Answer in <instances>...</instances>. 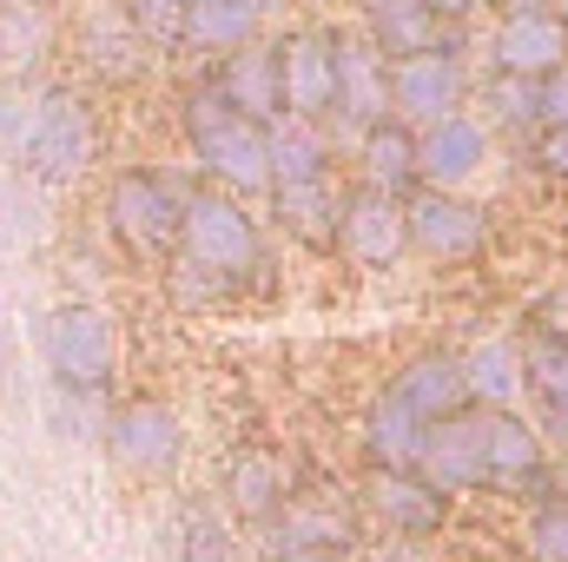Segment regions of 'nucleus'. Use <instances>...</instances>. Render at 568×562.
<instances>
[{
  "instance_id": "obj_1",
  "label": "nucleus",
  "mask_w": 568,
  "mask_h": 562,
  "mask_svg": "<svg viewBox=\"0 0 568 562\" xmlns=\"http://www.w3.org/2000/svg\"><path fill=\"white\" fill-rule=\"evenodd\" d=\"M185 133L192 152L205 159V172L232 192H265L272 185V159H265V120L239 113L219 87H199L185 100Z\"/></svg>"
},
{
  "instance_id": "obj_2",
  "label": "nucleus",
  "mask_w": 568,
  "mask_h": 562,
  "mask_svg": "<svg viewBox=\"0 0 568 562\" xmlns=\"http://www.w3.org/2000/svg\"><path fill=\"white\" fill-rule=\"evenodd\" d=\"M179 245H185L192 272H205V279H219V284H239L258 265V225H252V212H239V199H225V192L185 199V212H179Z\"/></svg>"
},
{
  "instance_id": "obj_3",
  "label": "nucleus",
  "mask_w": 568,
  "mask_h": 562,
  "mask_svg": "<svg viewBox=\"0 0 568 562\" xmlns=\"http://www.w3.org/2000/svg\"><path fill=\"white\" fill-rule=\"evenodd\" d=\"M100 152V127H93V107L80 93H40V113H33V133H27V172L47 179V185H67L93 165Z\"/></svg>"
},
{
  "instance_id": "obj_4",
  "label": "nucleus",
  "mask_w": 568,
  "mask_h": 562,
  "mask_svg": "<svg viewBox=\"0 0 568 562\" xmlns=\"http://www.w3.org/2000/svg\"><path fill=\"white\" fill-rule=\"evenodd\" d=\"M40 358L53 371V384L67 391H100L113 378V324L93 304H60L40 324Z\"/></svg>"
},
{
  "instance_id": "obj_5",
  "label": "nucleus",
  "mask_w": 568,
  "mask_h": 562,
  "mask_svg": "<svg viewBox=\"0 0 568 562\" xmlns=\"http://www.w3.org/2000/svg\"><path fill=\"white\" fill-rule=\"evenodd\" d=\"M404 232H410V245H417L424 259L456 265V259H476V252H483L489 219H483V205H469L456 185H424V192L404 205Z\"/></svg>"
},
{
  "instance_id": "obj_6",
  "label": "nucleus",
  "mask_w": 568,
  "mask_h": 562,
  "mask_svg": "<svg viewBox=\"0 0 568 562\" xmlns=\"http://www.w3.org/2000/svg\"><path fill=\"white\" fill-rule=\"evenodd\" d=\"M463 93H469V73H463L456 47H443V40L390 60V107H397L404 120H417V127L443 120V113H456Z\"/></svg>"
},
{
  "instance_id": "obj_7",
  "label": "nucleus",
  "mask_w": 568,
  "mask_h": 562,
  "mask_svg": "<svg viewBox=\"0 0 568 562\" xmlns=\"http://www.w3.org/2000/svg\"><path fill=\"white\" fill-rule=\"evenodd\" d=\"M331 93H337V40L324 27H297L278 40V100L284 113L304 120H331Z\"/></svg>"
},
{
  "instance_id": "obj_8",
  "label": "nucleus",
  "mask_w": 568,
  "mask_h": 562,
  "mask_svg": "<svg viewBox=\"0 0 568 562\" xmlns=\"http://www.w3.org/2000/svg\"><path fill=\"white\" fill-rule=\"evenodd\" d=\"M106 212H113V232H120L133 252H165V245L179 239L185 199H179L159 172H120L113 192H106Z\"/></svg>"
},
{
  "instance_id": "obj_9",
  "label": "nucleus",
  "mask_w": 568,
  "mask_h": 562,
  "mask_svg": "<svg viewBox=\"0 0 568 562\" xmlns=\"http://www.w3.org/2000/svg\"><path fill=\"white\" fill-rule=\"evenodd\" d=\"M489 60L496 73H516V80H542L568 60V13L562 7H523V13H503L496 40H489Z\"/></svg>"
},
{
  "instance_id": "obj_10",
  "label": "nucleus",
  "mask_w": 568,
  "mask_h": 562,
  "mask_svg": "<svg viewBox=\"0 0 568 562\" xmlns=\"http://www.w3.org/2000/svg\"><path fill=\"white\" fill-rule=\"evenodd\" d=\"M469 430H476V476L483 483L523 490V483L542 476V443H536V430L516 418L509 404H483L469 418Z\"/></svg>"
},
{
  "instance_id": "obj_11",
  "label": "nucleus",
  "mask_w": 568,
  "mask_h": 562,
  "mask_svg": "<svg viewBox=\"0 0 568 562\" xmlns=\"http://www.w3.org/2000/svg\"><path fill=\"white\" fill-rule=\"evenodd\" d=\"M331 113L344 127H377L390 120V53H377V40H337V93Z\"/></svg>"
},
{
  "instance_id": "obj_12",
  "label": "nucleus",
  "mask_w": 568,
  "mask_h": 562,
  "mask_svg": "<svg viewBox=\"0 0 568 562\" xmlns=\"http://www.w3.org/2000/svg\"><path fill=\"white\" fill-rule=\"evenodd\" d=\"M106 450H113V463H126V470H140V476H165L172 463H179V450H185V436H179V418L165 411V404H126V411H113L106 423Z\"/></svg>"
},
{
  "instance_id": "obj_13",
  "label": "nucleus",
  "mask_w": 568,
  "mask_h": 562,
  "mask_svg": "<svg viewBox=\"0 0 568 562\" xmlns=\"http://www.w3.org/2000/svg\"><path fill=\"white\" fill-rule=\"evenodd\" d=\"M337 239H344V252H351L357 265H397L404 245H410V232H404V199H397V192H377V185L351 192V199H344V219H337Z\"/></svg>"
},
{
  "instance_id": "obj_14",
  "label": "nucleus",
  "mask_w": 568,
  "mask_h": 562,
  "mask_svg": "<svg viewBox=\"0 0 568 562\" xmlns=\"http://www.w3.org/2000/svg\"><path fill=\"white\" fill-rule=\"evenodd\" d=\"M483 165V127L463 113H443L417 133V179L424 185H463Z\"/></svg>"
},
{
  "instance_id": "obj_15",
  "label": "nucleus",
  "mask_w": 568,
  "mask_h": 562,
  "mask_svg": "<svg viewBox=\"0 0 568 562\" xmlns=\"http://www.w3.org/2000/svg\"><path fill=\"white\" fill-rule=\"evenodd\" d=\"M410 470H417L424 483H436L443 496L483 483V476H476V430H469V411L424 423V443H417V463H410Z\"/></svg>"
},
{
  "instance_id": "obj_16",
  "label": "nucleus",
  "mask_w": 568,
  "mask_h": 562,
  "mask_svg": "<svg viewBox=\"0 0 568 562\" xmlns=\"http://www.w3.org/2000/svg\"><path fill=\"white\" fill-rule=\"evenodd\" d=\"M278 225L297 239V245H337V219H344V199L331 192V179H278Z\"/></svg>"
},
{
  "instance_id": "obj_17",
  "label": "nucleus",
  "mask_w": 568,
  "mask_h": 562,
  "mask_svg": "<svg viewBox=\"0 0 568 562\" xmlns=\"http://www.w3.org/2000/svg\"><path fill=\"white\" fill-rule=\"evenodd\" d=\"M371 503H377V516L390 523V530H404V536H429V530H443V490L424 483L417 470H377L371 476Z\"/></svg>"
},
{
  "instance_id": "obj_18",
  "label": "nucleus",
  "mask_w": 568,
  "mask_h": 562,
  "mask_svg": "<svg viewBox=\"0 0 568 562\" xmlns=\"http://www.w3.org/2000/svg\"><path fill=\"white\" fill-rule=\"evenodd\" d=\"M219 93H225L239 113H252V120L284 113V100H278V47H258V40L232 47V53H225V73H219Z\"/></svg>"
},
{
  "instance_id": "obj_19",
  "label": "nucleus",
  "mask_w": 568,
  "mask_h": 562,
  "mask_svg": "<svg viewBox=\"0 0 568 562\" xmlns=\"http://www.w3.org/2000/svg\"><path fill=\"white\" fill-rule=\"evenodd\" d=\"M364 13H371V40H377V53H417V47H456V20H436L424 0H364Z\"/></svg>"
},
{
  "instance_id": "obj_20",
  "label": "nucleus",
  "mask_w": 568,
  "mask_h": 562,
  "mask_svg": "<svg viewBox=\"0 0 568 562\" xmlns=\"http://www.w3.org/2000/svg\"><path fill=\"white\" fill-rule=\"evenodd\" d=\"M397 398L417 411L424 423L436 418H456L463 404H469V384H463V358H449V351H424L404 378H397Z\"/></svg>"
},
{
  "instance_id": "obj_21",
  "label": "nucleus",
  "mask_w": 568,
  "mask_h": 562,
  "mask_svg": "<svg viewBox=\"0 0 568 562\" xmlns=\"http://www.w3.org/2000/svg\"><path fill=\"white\" fill-rule=\"evenodd\" d=\"M265 159H272V185L278 179H317L331 140H324V120H304V113H272L265 120Z\"/></svg>"
},
{
  "instance_id": "obj_22",
  "label": "nucleus",
  "mask_w": 568,
  "mask_h": 562,
  "mask_svg": "<svg viewBox=\"0 0 568 562\" xmlns=\"http://www.w3.org/2000/svg\"><path fill=\"white\" fill-rule=\"evenodd\" d=\"M357 159H364V185H377V192H397V199H404V192L417 185V133L397 127V120L364 127Z\"/></svg>"
},
{
  "instance_id": "obj_23",
  "label": "nucleus",
  "mask_w": 568,
  "mask_h": 562,
  "mask_svg": "<svg viewBox=\"0 0 568 562\" xmlns=\"http://www.w3.org/2000/svg\"><path fill=\"white\" fill-rule=\"evenodd\" d=\"M179 33L192 47H212V53H232L245 40H258V13L245 0H185L179 7Z\"/></svg>"
},
{
  "instance_id": "obj_24",
  "label": "nucleus",
  "mask_w": 568,
  "mask_h": 562,
  "mask_svg": "<svg viewBox=\"0 0 568 562\" xmlns=\"http://www.w3.org/2000/svg\"><path fill=\"white\" fill-rule=\"evenodd\" d=\"M463 384H469V404H516V391L529 384L523 371V351L509 338H489L463 358Z\"/></svg>"
},
{
  "instance_id": "obj_25",
  "label": "nucleus",
  "mask_w": 568,
  "mask_h": 562,
  "mask_svg": "<svg viewBox=\"0 0 568 562\" xmlns=\"http://www.w3.org/2000/svg\"><path fill=\"white\" fill-rule=\"evenodd\" d=\"M364 443H371L377 470H410V463H417V443H424V418L390 391V398H377V404H371Z\"/></svg>"
},
{
  "instance_id": "obj_26",
  "label": "nucleus",
  "mask_w": 568,
  "mask_h": 562,
  "mask_svg": "<svg viewBox=\"0 0 568 562\" xmlns=\"http://www.w3.org/2000/svg\"><path fill=\"white\" fill-rule=\"evenodd\" d=\"M53 47V13L40 0H7L0 7V73H27Z\"/></svg>"
},
{
  "instance_id": "obj_27",
  "label": "nucleus",
  "mask_w": 568,
  "mask_h": 562,
  "mask_svg": "<svg viewBox=\"0 0 568 562\" xmlns=\"http://www.w3.org/2000/svg\"><path fill=\"white\" fill-rule=\"evenodd\" d=\"M225 490H232V503L245 516H272L284 503V463L272 450H239L232 470H225Z\"/></svg>"
},
{
  "instance_id": "obj_28",
  "label": "nucleus",
  "mask_w": 568,
  "mask_h": 562,
  "mask_svg": "<svg viewBox=\"0 0 568 562\" xmlns=\"http://www.w3.org/2000/svg\"><path fill=\"white\" fill-rule=\"evenodd\" d=\"M284 530H291V543L344 550L351 516H344V503H337V496H297V503H284Z\"/></svg>"
},
{
  "instance_id": "obj_29",
  "label": "nucleus",
  "mask_w": 568,
  "mask_h": 562,
  "mask_svg": "<svg viewBox=\"0 0 568 562\" xmlns=\"http://www.w3.org/2000/svg\"><path fill=\"white\" fill-rule=\"evenodd\" d=\"M87 53H93V67L113 73V80L140 73V33H133L126 20H93V27H87Z\"/></svg>"
},
{
  "instance_id": "obj_30",
  "label": "nucleus",
  "mask_w": 568,
  "mask_h": 562,
  "mask_svg": "<svg viewBox=\"0 0 568 562\" xmlns=\"http://www.w3.org/2000/svg\"><path fill=\"white\" fill-rule=\"evenodd\" d=\"M523 371H536V391H542L549 418H556V423L568 430V344H549V338H542L536 364H523Z\"/></svg>"
},
{
  "instance_id": "obj_31",
  "label": "nucleus",
  "mask_w": 568,
  "mask_h": 562,
  "mask_svg": "<svg viewBox=\"0 0 568 562\" xmlns=\"http://www.w3.org/2000/svg\"><path fill=\"white\" fill-rule=\"evenodd\" d=\"M489 107H496V127H542V113H536V80H516V73H496V87H489Z\"/></svg>"
},
{
  "instance_id": "obj_32",
  "label": "nucleus",
  "mask_w": 568,
  "mask_h": 562,
  "mask_svg": "<svg viewBox=\"0 0 568 562\" xmlns=\"http://www.w3.org/2000/svg\"><path fill=\"white\" fill-rule=\"evenodd\" d=\"M33 113H40V93H27V87H0V152H7V159L27 152Z\"/></svg>"
},
{
  "instance_id": "obj_33",
  "label": "nucleus",
  "mask_w": 568,
  "mask_h": 562,
  "mask_svg": "<svg viewBox=\"0 0 568 562\" xmlns=\"http://www.w3.org/2000/svg\"><path fill=\"white\" fill-rule=\"evenodd\" d=\"M529 543H536V556L542 562H568V496H549V503L536 510Z\"/></svg>"
},
{
  "instance_id": "obj_34",
  "label": "nucleus",
  "mask_w": 568,
  "mask_h": 562,
  "mask_svg": "<svg viewBox=\"0 0 568 562\" xmlns=\"http://www.w3.org/2000/svg\"><path fill=\"white\" fill-rule=\"evenodd\" d=\"M536 113H542V127H568V60L536 80Z\"/></svg>"
},
{
  "instance_id": "obj_35",
  "label": "nucleus",
  "mask_w": 568,
  "mask_h": 562,
  "mask_svg": "<svg viewBox=\"0 0 568 562\" xmlns=\"http://www.w3.org/2000/svg\"><path fill=\"white\" fill-rule=\"evenodd\" d=\"M536 324H542V338H549V344H568V284H562V291H549V298H542Z\"/></svg>"
},
{
  "instance_id": "obj_36",
  "label": "nucleus",
  "mask_w": 568,
  "mask_h": 562,
  "mask_svg": "<svg viewBox=\"0 0 568 562\" xmlns=\"http://www.w3.org/2000/svg\"><path fill=\"white\" fill-rule=\"evenodd\" d=\"M536 159H542V172L568 179V127H542V145H536Z\"/></svg>"
},
{
  "instance_id": "obj_37",
  "label": "nucleus",
  "mask_w": 568,
  "mask_h": 562,
  "mask_svg": "<svg viewBox=\"0 0 568 562\" xmlns=\"http://www.w3.org/2000/svg\"><path fill=\"white\" fill-rule=\"evenodd\" d=\"M192 562H239V556L225 550V536H219V530H205V523H199V530H192Z\"/></svg>"
},
{
  "instance_id": "obj_38",
  "label": "nucleus",
  "mask_w": 568,
  "mask_h": 562,
  "mask_svg": "<svg viewBox=\"0 0 568 562\" xmlns=\"http://www.w3.org/2000/svg\"><path fill=\"white\" fill-rule=\"evenodd\" d=\"M424 7L436 13V20H469V13H476L483 0H424Z\"/></svg>"
},
{
  "instance_id": "obj_39",
  "label": "nucleus",
  "mask_w": 568,
  "mask_h": 562,
  "mask_svg": "<svg viewBox=\"0 0 568 562\" xmlns=\"http://www.w3.org/2000/svg\"><path fill=\"white\" fill-rule=\"evenodd\" d=\"M278 562H337V550H317V543H291Z\"/></svg>"
},
{
  "instance_id": "obj_40",
  "label": "nucleus",
  "mask_w": 568,
  "mask_h": 562,
  "mask_svg": "<svg viewBox=\"0 0 568 562\" xmlns=\"http://www.w3.org/2000/svg\"><path fill=\"white\" fill-rule=\"evenodd\" d=\"M483 7H496V13H523V7H549V0H483Z\"/></svg>"
},
{
  "instance_id": "obj_41",
  "label": "nucleus",
  "mask_w": 568,
  "mask_h": 562,
  "mask_svg": "<svg viewBox=\"0 0 568 562\" xmlns=\"http://www.w3.org/2000/svg\"><path fill=\"white\" fill-rule=\"evenodd\" d=\"M245 7H252V13H258V20H265V13H278L284 0H245Z\"/></svg>"
},
{
  "instance_id": "obj_42",
  "label": "nucleus",
  "mask_w": 568,
  "mask_h": 562,
  "mask_svg": "<svg viewBox=\"0 0 568 562\" xmlns=\"http://www.w3.org/2000/svg\"><path fill=\"white\" fill-rule=\"evenodd\" d=\"M556 7H568V0H556Z\"/></svg>"
},
{
  "instance_id": "obj_43",
  "label": "nucleus",
  "mask_w": 568,
  "mask_h": 562,
  "mask_svg": "<svg viewBox=\"0 0 568 562\" xmlns=\"http://www.w3.org/2000/svg\"><path fill=\"white\" fill-rule=\"evenodd\" d=\"M179 7H185V0H179Z\"/></svg>"
},
{
  "instance_id": "obj_44",
  "label": "nucleus",
  "mask_w": 568,
  "mask_h": 562,
  "mask_svg": "<svg viewBox=\"0 0 568 562\" xmlns=\"http://www.w3.org/2000/svg\"><path fill=\"white\" fill-rule=\"evenodd\" d=\"M0 7H7V0H0Z\"/></svg>"
}]
</instances>
